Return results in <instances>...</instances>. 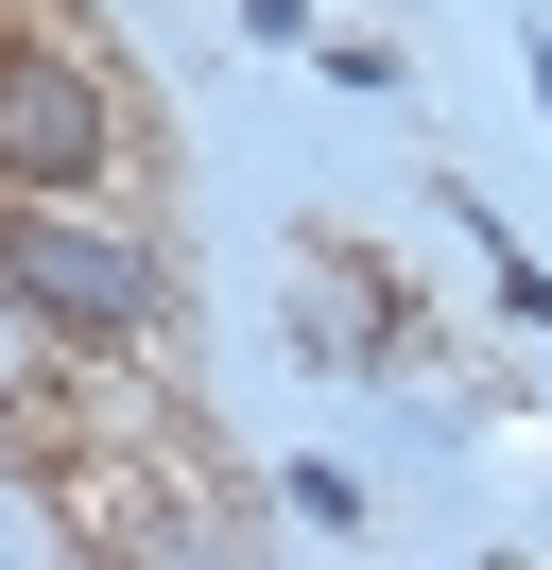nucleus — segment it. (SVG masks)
I'll use <instances>...</instances> for the list:
<instances>
[{"label":"nucleus","mask_w":552,"mask_h":570,"mask_svg":"<svg viewBox=\"0 0 552 570\" xmlns=\"http://www.w3.org/2000/svg\"><path fill=\"white\" fill-rule=\"evenodd\" d=\"M0 294H18L52 346H156V328H172L156 243L103 225L87 190H0Z\"/></svg>","instance_id":"nucleus-1"},{"label":"nucleus","mask_w":552,"mask_h":570,"mask_svg":"<svg viewBox=\"0 0 552 570\" xmlns=\"http://www.w3.org/2000/svg\"><path fill=\"white\" fill-rule=\"evenodd\" d=\"M121 174V87L87 36H52L34 0H0V190H103Z\"/></svg>","instance_id":"nucleus-2"},{"label":"nucleus","mask_w":552,"mask_h":570,"mask_svg":"<svg viewBox=\"0 0 552 570\" xmlns=\"http://www.w3.org/2000/svg\"><path fill=\"white\" fill-rule=\"evenodd\" d=\"M241 36H276V52H294V36H310V0H241Z\"/></svg>","instance_id":"nucleus-3"},{"label":"nucleus","mask_w":552,"mask_h":570,"mask_svg":"<svg viewBox=\"0 0 552 570\" xmlns=\"http://www.w3.org/2000/svg\"><path fill=\"white\" fill-rule=\"evenodd\" d=\"M535 121H552V18H535Z\"/></svg>","instance_id":"nucleus-4"}]
</instances>
